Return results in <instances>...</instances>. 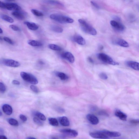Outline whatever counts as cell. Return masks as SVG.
Listing matches in <instances>:
<instances>
[{"instance_id": "cell-16", "label": "cell", "mask_w": 139, "mask_h": 139, "mask_svg": "<svg viewBox=\"0 0 139 139\" xmlns=\"http://www.w3.org/2000/svg\"><path fill=\"white\" fill-rule=\"evenodd\" d=\"M115 116L119 118L121 120L123 121H126L127 118V115L119 109H117L115 111Z\"/></svg>"}, {"instance_id": "cell-17", "label": "cell", "mask_w": 139, "mask_h": 139, "mask_svg": "<svg viewBox=\"0 0 139 139\" xmlns=\"http://www.w3.org/2000/svg\"><path fill=\"white\" fill-rule=\"evenodd\" d=\"M2 108L3 111L5 114L10 115L12 113V108L9 105L4 104L3 105Z\"/></svg>"}, {"instance_id": "cell-5", "label": "cell", "mask_w": 139, "mask_h": 139, "mask_svg": "<svg viewBox=\"0 0 139 139\" xmlns=\"http://www.w3.org/2000/svg\"><path fill=\"white\" fill-rule=\"evenodd\" d=\"M60 132L65 136L72 138L76 137L78 134V132L75 130L70 129H61Z\"/></svg>"}, {"instance_id": "cell-27", "label": "cell", "mask_w": 139, "mask_h": 139, "mask_svg": "<svg viewBox=\"0 0 139 139\" xmlns=\"http://www.w3.org/2000/svg\"><path fill=\"white\" fill-rule=\"evenodd\" d=\"M48 47L50 49L54 51H61L62 49L60 46L54 44H49L48 45Z\"/></svg>"}, {"instance_id": "cell-47", "label": "cell", "mask_w": 139, "mask_h": 139, "mask_svg": "<svg viewBox=\"0 0 139 139\" xmlns=\"http://www.w3.org/2000/svg\"><path fill=\"white\" fill-rule=\"evenodd\" d=\"M26 139H36V138H33V137H28L26 138Z\"/></svg>"}, {"instance_id": "cell-8", "label": "cell", "mask_w": 139, "mask_h": 139, "mask_svg": "<svg viewBox=\"0 0 139 139\" xmlns=\"http://www.w3.org/2000/svg\"><path fill=\"white\" fill-rule=\"evenodd\" d=\"M111 25L117 31L122 32L125 30V28L122 24L116 21L111 20L110 22Z\"/></svg>"}, {"instance_id": "cell-32", "label": "cell", "mask_w": 139, "mask_h": 139, "mask_svg": "<svg viewBox=\"0 0 139 139\" xmlns=\"http://www.w3.org/2000/svg\"><path fill=\"white\" fill-rule=\"evenodd\" d=\"M6 90V88L5 85L2 83L0 82V92L3 93L5 92Z\"/></svg>"}, {"instance_id": "cell-33", "label": "cell", "mask_w": 139, "mask_h": 139, "mask_svg": "<svg viewBox=\"0 0 139 139\" xmlns=\"http://www.w3.org/2000/svg\"><path fill=\"white\" fill-rule=\"evenodd\" d=\"M9 27L12 30L16 31H20V28L14 25H11L9 26Z\"/></svg>"}, {"instance_id": "cell-1", "label": "cell", "mask_w": 139, "mask_h": 139, "mask_svg": "<svg viewBox=\"0 0 139 139\" xmlns=\"http://www.w3.org/2000/svg\"><path fill=\"white\" fill-rule=\"evenodd\" d=\"M78 22L80 24L82 30L85 33L93 35H96L97 32L96 29L85 21L82 19H79L78 20Z\"/></svg>"}, {"instance_id": "cell-20", "label": "cell", "mask_w": 139, "mask_h": 139, "mask_svg": "<svg viewBox=\"0 0 139 139\" xmlns=\"http://www.w3.org/2000/svg\"><path fill=\"white\" fill-rule=\"evenodd\" d=\"M42 2L44 3L47 4L54 5H59L61 6H64L63 4L61 2L56 0H42Z\"/></svg>"}, {"instance_id": "cell-51", "label": "cell", "mask_w": 139, "mask_h": 139, "mask_svg": "<svg viewBox=\"0 0 139 139\" xmlns=\"http://www.w3.org/2000/svg\"><path fill=\"white\" fill-rule=\"evenodd\" d=\"M2 41V38L0 36V41Z\"/></svg>"}, {"instance_id": "cell-11", "label": "cell", "mask_w": 139, "mask_h": 139, "mask_svg": "<svg viewBox=\"0 0 139 139\" xmlns=\"http://www.w3.org/2000/svg\"><path fill=\"white\" fill-rule=\"evenodd\" d=\"M73 41L80 45H84L86 44V41L84 38L79 35H76L73 38Z\"/></svg>"}, {"instance_id": "cell-6", "label": "cell", "mask_w": 139, "mask_h": 139, "mask_svg": "<svg viewBox=\"0 0 139 139\" xmlns=\"http://www.w3.org/2000/svg\"><path fill=\"white\" fill-rule=\"evenodd\" d=\"M2 63L5 66L13 67H17L20 66L19 62L9 59H4L2 61Z\"/></svg>"}, {"instance_id": "cell-52", "label": "cell", "mask_w": 139, "mask_h": 139, "mask_svg": "<svg viewBox=\"0 0 139 139\" xmlns=\"http://www.w3.org/2000/svg\"><path fill=\"white\" fill-rule=\"evenodd\" d=\"M7 0L9 1H13L15 0Z\"/></svg>"}, {"instance_id": "cell-50", "label": "cell", "mask_w": 139, "mask_h": 139, "mask_svg": "<svg viewBox=\"0 0 139 139\" xmlns=\"http://www.w3.org/2000/svg\"><path fill=\"white\" fill-rule=\"evenodd\" d=\"M2 112L0 110V117H1L2 116Z\"/></svg>"}, {"instance_id": "cell-26", "label": "cell", "mask_w": 139, "mask_h": 139, "mask_svg": "<svg viewBox=\"0 0 139 139\" xmlns=\"http://www.w3.org/2000/svg\"><path fill=\"white\" fill-rule=\"evenodd\" d=\"M50 125L53 126H57L59 124L57 120L54 118H50L48 119Z\"/></svg>"}, {"instance_id": "cell-4", "label": "cell", "mask_w": 139, "mask_h": 139, "mask_svg": "<svg viewBox=\"0 0 139 139\" xmlns=\"http://www.w3.org/2000/svg\"><path fill=\"white\" fill-rule=\"evenodd\" d=\"M20 75L24 80L27 82L34 85H36L38 83L36 78L31 74L22 72L20 73Z\"/></svg>"}, {"instance_id": "cell-23", "label": "cell", "mask_w": 139, "mask_h": 139, "mask_svg": "<svg viewBox=\"0 0 139 139\" xmlns=\"http://www.w3.org/2000/svg\"><path fill=\"white\" fill-rule=\"evenodd\" d=\"M56 76L62 80L65 81L68 79V76L64 73L57 72L55 73Z\"/></svg>"}, {"instance_id": "cell-14", "label": "cell", "mask_w": 139, "mask_h": 139, "mask_svg": "<svg viewBox=\"0 0 139 139\" xmlns=\"http://www.w3.org/2000/svg\"><path fill=\"white\" fill-rule=\"evenodd\" d=\"M20 11H13L12 13L11 14L17 19L22 20L25 18V14L24 13Z\"/></svg>"}, {"instance_id": "cell-21", "label": "cell", "mask_w": 139, "mask_h": 139, "mask_svg": "<svg viewBox=\"0 0 139 139\" xmlns=\"http://www.w3.org/2000/svg\"><path fill=\"white\" fill-rule=\"evenodd\" d=\"M24 24L30 30L32 31H36L38 29V26L35 23L28 22H25Z\"/></svg>"}, {"instance_id": "cell-3", "label": "cell", "mask_w": 139, "mask_h": 139, "mask_svg": "<svg viewBox=\"0 0 139 139\" xmlns=\"http://www.w3.org/2000/svg\"><path fill=\"white\" fill-rule=\"evenodd\" d=\"M97 56L99 60L106 63L114 66L119 64L117 62L115 61L111 57L105 53H99L97 54Z\"/></svg>"}, {"instance_id": "cell-38", "label": "cell", "mask_w": 139, "mask_h": 139, "mask_svg": "<svg viewBox=\"0 0 139 139\" xmlns=\"http://www.w3.org/2000/svg\"><path fill=\"white\" fill-rule=\"evenodd\" d=\"M130 122L132 124L137 125L139 123V119H133L130 121Z\"/></svg>"}, {"instance_id": "cell-48", "label": "cell", "mask_w": 139, "mask_h": 139, "mask_svg": "<svg viewBox=\"0 0 139 139\" xmlns=\"http://www.w3.org/2000/svg\"><path fill=\"white\" fill-rule=\"evenodd\" d=\"M103 47L102 46H100L99 47V49L100 50H102L103 49Z\"/></svg>"}, {"instance_id": "cell-22", "label": "cell", "mask_w": 139, "mask_h": 139, "mask_svg": "<svg viewBox=\"0 0 139 139\" xmlns=\"http://www.w3.org/2000/svg\"><path fill=\"white\" fill-rule=\"evenodd\" d=\"M28 43L29 45L33 46H41L43 45L42 43L40 41L35 40H29Z\"/></svg>"}, {"instance_id": "cell-43", "label": "cell", "mask_w": 139, "mask_h": 139, "mask_svg": "<svg viewBox=\"0 0 139 139\" xmlns=\"http://www.w3.org/2000/svg\"><path fill=\"white\" fill-rule=\"evenodd\" d=\"M12 83L15 85H19L20 84V82L15 80H14L13 81Z\"/></svg>"}, {"instance_id": "cell-45", "label": "cell", "mask_w": 139, "mask_h": 139, "mask_svg": "<svg viewBox=\"0 0 139 139\" xmlns=\"http://www.w3.org/2000/svg\"><path fill=\"white\" fill-rule=\"evenodd\" d=\"M7 138L4 135H0V139H7Z\"/></svg>"}, {"instance_id": "cell-2", "label": "cell", "mask_w": 139, "mask_h": 139, "mask_svg": "<svg viewBox=\"0 0 139 139\" xmlns=\"http://www.w3.org/2000/svg\"><path fill=\"white\" fill-rule=\"evenodd\" d=\"M50 17L52 19L61 23H72L74 22L73 19L58 14H52L50 15Z\"/></svg>"}, {"instance_id": "cell-13", "label": "cell", "mask_w": 139, "mask_h": 139, "mask_svg": "<svg viewBox=\"0 0 139 139\" xmlns=\"http://www.w3.org/2000/svg\"><path fill=\"white\" fill-rule=\"evenodd\" d=\"M61 56L63 58L66 59L71 63H73L75 62V57L72 53L70 52H65L62 54Z\"/></svg>"}, {"instance_id": "cell-10", "label": "cell", "mask_w": 139, "mask_h": 139, "mask_svg": "<svg viewBox=\"0 0 139 139\" xmlns=\"http://www.w3.org/2000/svg\"><path fill=\"white\" fill-rule=\"evenodd\" d=\"M86 117L89 122L93 125H96L99 123L98 118L93 114H88L87 115Z\"/></svg>"}, {"instance_id": "cell-7", "label": "cell", "mask_w": 139, "mask_h": 139, "mask_svg": "<svg viewBox=\"0 0 139 139\" xmlns=\"http://www.w3.org/2000/svg\"><path fill=\"white\" fill-rule=\"evenodd\" d=\"M91 137L94 138L107 139L109 138L105 135L102 131H99L90 133Z\"/></svg>"}, {"instance_id": "cell-37", "label": "cell", "mask_w": 139, "mask_h": 139, "mask_svg": "<svg viewBox=\"0 0 139 139\" xmlns=\"http://www.w3.org/2000/svg\"><path fill=\"white\" fill-rule=\"evenodd\" d=\"M19 117L20 119L23 121V122H26V121L27 120V118L24 115L20 114V115Z\"/></svg>"}, {"instance_id": "cell-25", "label": "cell", "mask_w": 139, "mask_h": 139, "mask_svg": "<svg viewBox=\"0 0 139 139\" xmlns=\"http://www.w3.org/2000/svg\"><path fill=\"white\" fill-rule=\"evenodd\" d=\"M51 30L54 32L58 33H61L63 31V29L60 27L56 25H52L51 27Z\"/></svg>"}, {"instance_id": "cell-41", "label": "cell", "mask_w": 139, "mask_h": 139, "mask_svg": "<svg viewBox=\"0 0 139 139\" xmlns=\"http://www.w3.org/2000/svg\"><path fill=\"white\" fill-rule=\"evenodd\" d=\"M57 111L60 113H64L65 112L64 109L61 108H58Z\"/></svg>"}, {"instance_id": "cell-35", "label": "cell", "mask_w": 139, "mask_h": 139, "mask_svg": "<svg viewBox=\"0 0 139 139\" xmlns=\"http://www.w3.org/2000/svg\"><path fill=\"white\" fill-rule=\"evenodd\" d=\"M30 88L31 90L35 93H38L39 92V90L38 88L35 86L31 85L30 86Z\"/></svg>"}, {"instance_id": "cell-29", "label": "cell", "mask_w": 139, "mask_h": 139, "mask_svg": "<svg viewBox=\"0 0 139 139\" xmlns=\"http://www.w3.org/2000/svg\"><path fill=\"white\" fill-rule=\"evenodd\" d=\"M8 122L10 125L13 126H17L19 125L18 122L15 119L10 118L8 120Z\"/></svg>"}, {"instance_id": "cell-24", "label": "cell", "mask_w": 139, "mask_h": 139, "mask_svg": "<svg viewBox=\"0 0 139 139\" xmlns=\"http://www.w3.org/2000/svg\"><path fill=\"white\" fill-rule=\"evenodd\" d=\"M0 17L2 19L8 22L13 23L14 22L13 19L11 17L6 15L2 14Z\"/></svg>"}, {"instance_id": "cell-28", "label": "cell", "mask_w": 139, "mask_h": 139, "mask_svg": "<svg viewBox=\"0 0 139 139\" xmlns=\"http://www.w3.org/2000/svg\"><path fill=\"white\" fill-rule=\"evenodd\" d=\"M35 116L41 120L45 121L46 120V116L44 114L39 112H36L35 113Z\"/></svg>"}, {"instance_id": "cell-49", "label": "cell", "mask_w": 139, "mask_h": 139, "mask_svg": "<svg viewBox=\"0 0 139 139\" xmlns=\"http://www.w3.org/2000/svg\"><path fill=\"white\" fill-rule=\"evenodd\" d=\"M3 32V31L2 29L0 28V34H2Z\"/></svg>"}, {"instance_id": "cell-36", "label": "cell", "mask_w": 139, "mask_h": 139, "mask_svg": "<svg viewBox=\"0 0 139 139\" xmlns=\"http://www.w3.org/2000/svg\"><path fill=\"white\" fill-rule=\"evenodd\" d=\"M3 40L6 42H7L11 45H13L14 43L13 41L10 38L7 37H4L3 38Z\"/></svg>"}, {"instance_id": "cell-34", "label": "cell", "mask_w": 139, "mask_h": 139, "mask_svg": "<svg viewBox=\"0 0 139 139\" xmlns=\"http://www.w3.org/2000/svg\"><path fill=\"white\" fill-rule=\"evenodd\" d=\"M99 76L100 78L103 80L107 79L108 78V76L105 73H100Z\"/></svg>"}, {"instance_id": "cell-15", "label": "cell", "mask_w": 139, "mask_h": 139, "mask_svg": "<svg viewBox=\"0 0 139 139\" xmlns=\"http://www.w3.org/2000/svg\"><path fill=\"white\" fill-rule=\"evenodd\" d=\"M126 64L128 67L136 70H139V64L138 62L128 61L126 62Z\"/></svg>"}, {"instance_id": "cell-18", "label": "cell", "mask_w": 139, "mask_h": 139, "mask_svg": "<svg viewBox=\"0 0 139 139\" xmlns=\"http://www.w3.org/2000/svg\"><path fill=\"white\" fill-rule=\"evenodd\" d=\"M114 43L117 45L123 47H128L129 46V44L127 41L120 38L115 40Z\"/></svg>"}, {"instance_id": "cell-30", "label": "cell", "mask_w": 139, "mask_h": 139, "mask_svg": "<svg viewBox=\"0 0 139 139\" xmlns=\"http://www.w3.org/2000/svg\"><path fill=\"white\" fill-rule=\"evenodd\" d=\"M31 12L35 15L38 17H42L44 15L41 12L36 9H33L31 10Z\"/></svg>"}, {"instance_id": "cell-9", "label": "cell", "mask_w": 139, "mask_h": 139, "mask_svg": "<svg viewBox=\"0 0 139 139\" xmlns=\"http://www.w3.org/2000/svg\"><path fill=\"white\" fill-rule=\"evenodd\" d=\"M5 8L10 11H19L21 9V8L16 3H5Z\"/></svg>"}, {"instance_id": "cell-46", "label": "cell", "mask_w": 139, "mask_h": 139, "mask_svg": "<svg viewBox=\"0 0 139 139\" xmlns=\"http://www.w3.org/2000/svg\"><path fill=\"white\" fill-rule=\"evenodd\" d=\"M0 133L2 134H4V130L2 128H0Z\"/></svg>"}, {"instance_id": "cell-31", "label": "cell", "mask_w": 139, "mask_h": 139, "mask_svg": "<svg viewBox=\"0 0 139 139\" xmlns=\"http://www.w3.org/2000/svg\"><path fill=\"white\" fill-rule=\"evenodd\" d=\"M34 122L38 125L42 126L43 125V123L41 121L37 118L35 117L33 118Z\"/></svg>"}, {"instance_id": "cell-12", "label": "cell", "mask_w": 139, "mask_h": 139, "mask_svg": "<svg viewBox=\"0 0 139 139\" xmlns=\"http://www.w3.org/2000/svg\"><path fill=\"white\" fill-rule=\"evenodd\" d=\"M101 131L109 138L118 137L121 136L120 133L119 132L110 131L106 130H102Z\"/></svg>"}, {"instance_id": "cell-39", "label": "cell", "mask_w": 139, "mask_h": 139, "mask_svg": "<svg viewBox=\"0 0 139 139\" xmlns=\"http://www.w3.org/2000/svg\"><path fill=\"white\" fill-rule=\"evenodd\" d=\"M98 113L99 115H102V116H108V114L107 113H106L105 111H100Z\"/></svg>"}, {"instance_id": "cell-44", "label": "cell", "mask_w": 139, "mask_h": 139, "mask_svg": "<svg viewBox=\"0 0 139 139\" xmlns=\"http://www.w3.org/2000/svg\"><path fill=\"white\" fill-rule=\"evenodd\" d=\"M88 60L91 63H94L93 60V59L90 57H88Z\"/></svg>"}, {"instance_id": "cell-42", "label": "cell", "mask_w": 139, "mask_h": 139, "mask_svg": "<svg viewBox=\"0 0 139 139\" xmlns=\"http://www.w3.org/2000/svg\"><path fill=\"white\" fill-rule=\"evenodd\" d=\"M5 3L0 1V8H5Z\"/></svg>"}, {"instance_id": "cell-40", "label": "cell", "mask_w": 139, "mask_h": 139, "mask_svg": "<svg viewBox=\"0 0 139 139\" xmlns=\"http://www.w3.org/2000/svg\"><path fill=\"white\" fill-rule=\"evenodd\" d=\"M91 3L94 7L97 9H99V5L95 2L91 1Z\"/></svg>"}, {"instance_id": "cell-19", "label": "cell", "mask_w": 139, "mask_h": 139, "mask_svg": "<svg viewBox=\"0 0 139 139\" xmlns=\"http://www.w3.org/2000/svg\"><path fill=\"white\" fill-rule=\"evenodd\" d=\"M58 120L61 125L64 126H69L70 125L69 121L67 118L63 116L59 118Z\"/></svg>"}]
</instances>
